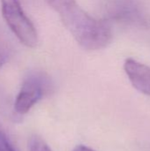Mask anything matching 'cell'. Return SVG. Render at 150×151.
<instances>
[{
    "instance_id": "1",
    "label": "cell",
    "mask_w": 150,
    "mask_h": 151,
    "mask_svg": "<svg viewBox=\"0 0 150 151\" xmlns=\"http://www.w3.org/2000/svg\"><path fill=\"white\" fill-rule=\"evenodd\" d=\"M45 1L58 13L65 27L83 49L97 50L111 43L112 32L110 25L90 16L75 0Z\"/></svg>"
},
{
    "instance_id": "2",
    "label": "cell",
    "mask_w": 150,
    "mask_h": 151,
    "mask_svg": "<svg viewBox=\"0 0 150 151\" xmlns=\"http://www.w3.org/2000/svg\"><path fill=\"white\" fill-rule=\"evenodd\" d=\"M105 17L115 22L137 27H149V10L139 0H105Z\"/></svg>"
},
{
    "instance_id": "3",
    "label": "cell",
    "mask_w": 150,
    "mask_h": 151,
    "mask_svg": "<svg viewBox=\"0 0 150 151\" xmlns=\"http://www.w3.org/2000/svg\"><path fill=\"white\" fill-rule=\"evenodd\" d=\"M2 12L7 25L27 47L34 48L38 42L36 29L24 12L19 0H1Z\"/></svg>"
},
{
    "instance_id": "4",
    "label": "cell",
    "mask_w": 150,
    "mask_h": 151,
    "mask_svg": "<svg viewBox=\"0 0 150 151\" xmlns=\"http://www.w3.org/2000/svg\"><path fill=\"white\" fill-rule=\"evenodd\" d=\"M49 81L42 73L29 74L22 83L14 103V110L19 114L27 113L49 89Z\"/></svg>"
},
{
    "instance_id": "5",
    "label": "cell",
    "mask_w": 150,
    "mask_h": 151,
    "mask_svg": "<svg viewBox=\"0 0 150 151\" xmlns=\"http://www.w3.org/2000/svg\"><path fill=\"white\" fill-rule=\"evenodd\" d=\"M124 69L132 85L141 93L150 96V66L133 58H126Z\"/></svg>"
},
{
    "instance_id": "6",
    "label": "cell",
    "mask_w": 150,
    "mask_h": 151,
    "mask_svg": "<svg viewBox=\"0 0 150 151\" xmlns=\"http://www.w3.org/2000/svg\"><path fill=\"white\" fill-rule=\"evenodd\" d=\"M11 54L10 43L0 26V69L6 64Z\"/></svg>"
},
{
    "instance_id": "7",
    "label": "cell",
    "mask_w": 150,
    "mask_h": 151,
    "mask_svg": "<svg viewBox=\"0 0 150 151\" xmlns=\"http://www.w3.org/2000/svg\"><path fill=\"white\" fill-rule=\"evenodd\" d=\"M29 151H52L48 144L39 136H32L28 141Z\"/></svg>"
},
{
    "instance_id": "8",
    "label": "cell",
    "mask_w": 150,
    "mask_h": 151,
    "mask_svg": "<svg viewBox=\"0 0 150 151\" xmlns=\"http://www.w3.org/2000/svg\"><path fill=\"white\" fill-rule=\"evenodd\" d=\"M0 151H16L10 143L9 140H7L6 136L0 132Z\"/></svg>"
},
{
    "instance_id": "9",
    "label": "cell",
    "mask_w": 150,
    "mask_h": 151,
    "mask_svg": "<svg viewBox=\"0 0 150 151\" xmlns=\"http://www.w3.org/2000/svg\"><path fill=\"white\" fill-rule=\"evenodd\" d=\"M73 151H95L94 150L87 147V146H84V145H78L77 147L74 148Z\"/></svg>"
}]
</instances>
